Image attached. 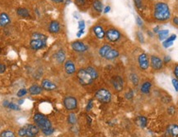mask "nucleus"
<instances>
[{"label": "nucleus", "mask_w": 178, "mask_h": 137, "mask_svg": "<svg viewBox=\"0 0 178 137\" xmlns=\"http://www.w3.org/2000/svg\"><path fill=\"white\" fill-rule=\"evenodd\" d=\"M153 17L156 20L160 22L167 21L171 17V12H170L169 7L166 3L159 2L155 4L154 7V13Z\"/></svg>", "instance_id": "nucleus-1"}, {"label": "nucleus", "mask_w": 178, "mask_h": 137, "mask_svg": "<svg viewBox=\"0 0 178 137\" xmlns=\"http://www.w3.org/2000/svg\"><path fill=\"white\" fill-rule=\"evenodd\" d=\"M33 120L35 121V124L40 130H41L42 132L53 128L51 121L41 113H36L34 115Z\"/></svg>", "instance_id": "nucleus-2"}, {"label": "nucleus", "mask_w": 178, "mask_h": 137, "mask_svg": "<svg viewBox=\"0 0 178 137\" xmlns=\"http://www.w3.org/2000/svg\"><path fill=\"white\" fill-rule=\"evenodd\" d=\"M77 77L79 83L82 85H90L93 82V78L91 77V75L87 73L86 69H79L77 72Z\"/></svg>", "instance_id": "nucleus-3"}, {"label": "nucleus", "mask_w": 178, "mask_h": 137, "mask_svg": "<svg viewBox=\"0 0 178 137\" xmlns=\"http://www.w3.org/2000/svg\"><path fill=\"white\" fill-rule=\"evenodd\" d=\"M111 93L106 88H100L95 93V98H97L101 103H108L111 100Z\"/></svg>", "instance_id": "nucleus-4"}, {"label": "nucleus", "mask_w": 178, "mask_h": 137, "mask_svg": "<svg viewBox=\"0 0 178 137\" xmlns=\"http://www.w3.org/2000/svg\"><path fill=\"white\" fill-rule=\"evenodd\" d=\"M106 39L111 42H116L120 39L121 33L115 28H110L106 32Z\"/></svg>", "instance_id": "nucleus-5"}, {"label": "nucleus", "mask_w": 178, "mask_h": 137, "mask_svg": "<svg viewBox=\"0 0 178 137\" xmlns=\"http://www.w3.org/2000/svg\"><path fill=\"white\" fill-rule=\"evenodd\" d=\"M64 106L68 111H73L78 106V101L74 97L68 96L64 99Z\"/></svg>", "instance_id": "nucleus-6"}, {"label": "nucleus", "mask_w": 178, "mask_h": 137, "mask_svg": "<svg viewBox=\"0 0 178 137\" xmlns=\"http://www.w3.org/2000/svg\"><path fill=\"white\" fill-rule=\"evenodd\" d=\"M138 64H139L140 70H147L148 69L150 62H149L147 54L142 53L139 55V57H138Z\"/></svg>", "instance_id": "nucleus-7"}, {"label": "nucleus", "mask_w": 178, "mask_h": 137, "mask_svg": "<svg viewBox=\"0 0 178 137\" xmlns=\"http://www.w3.org/2000/svg\"><path fill=\"white\" fill-rule=\"evenodd\" d=\"M111 84L117 92H121L124 88V80L120 75H116L111 78Z\"/></svg>", "instance_id": "nucleus-8"}, {"label": "nucleus", "mask_w": 178, "mask_h": 137, "mask_svg": "<svg viewBox=\"0 0 178 137\" xmlns=\"http://www.w3.org/2000/svg\"><path fill=\"white\" fill-rule=\"evenodd\" d=\"M26 130V137H36L39 133L40 129L36 125L28 124L24 126Z\"/></svg>", "instance_id": "nucleus-9"}, {"label": "nucleus", "mask_w": 178, "mask_h": 137, "mask_svg": "<svg viewBox=\"0 0 178 137\" xmlns=\"http://www.w3.org/2000/svg\"><path fill=\"white\" fill-rule=\"evenodd\" d=\"M71 47L74 51L78 52V53H83V52H85V51L88 50L87 45H85L84 42L80 41H76L72 42L71 43Z\"/></svg>", "instance_id": "nucleus-10"}, {"label": "nucleus", "mask_w": 178, "mask_h": 137, "mask_svg": "<svg viewBox=\"0 0 178 137\" xmlns=\"http://www.w3.org/2000/svg\"><path fill=\"white\" fill-rule=\"evenodd\" d=\"M150 65L154 70H161L163 66V61L161 58L156 56H152L150 58Z\"/></svg>", "instance_id": "nucleus-11"}, {"label": "nucleus", "mask_w": 178, "mask_h": 137, "mask_svg": "<svg viewBox=\"0 0 178 137\" xmlns=\"http://www.w3.org/2000/svg\"><path fill=\"white\" fill-rule=\"evenodd\" d=\"M46 46V41L39 39H31L30 41V47L34 50H41Z\"/></svg>", "instance_id": "nucleus-12"}, {"label": "nucleus", "mask_w": 178, "mask_h": 137, "mask_svg": "<svg viewBox=\"0 0 178 137\" xmlns=\"http://www.w3.org/2000/svg\"><path fill=\"white\" fill-rule=\"evenodd\" d=\"M41 86L43 90H45V91H54V90L57 89V85L54 82L50 81V79H47V78H44L42 80Z\"/></svg>", "instance_id": "nucleus-13"}, {"label": "nucleus", "mask_w": 178, "mask_h": 137, "mask_svg": "<svg viewBox=\"0 0 178 137\" xmlns=\"http://www.w3.org/2000/svg\"><path fill=\"white\" fill-rule=\"evenodd\" d=\"M64 71L67 74L72 75L76 72V66L73 61L68 59L64 62Z\"/></svg>", "instance_id": "nucleus-14"}, {"label": "nucleus", "mask_w": 178, "mask_h": 137, "mask_svg": "<svg viewBox=\"0 0 178 137\" xmlns=\"http://www.w3.org/2000/svg\"><path fill=\"white\" fill-rule=\"evenodd\" d=\"M92 31L94 33L95 37L98 39H103L104 37H106V31H104V29L101 26L96 25L92 27Z\"/></svg>", "instance_id": "nucleus-15"}, {"label": "nucleus", "mask_w": 178, "mask_h": 137, "mask_svg": "<svg viewBox=\"0 0 178 137\" xmlns=\"http://www.w3.org/2000/svg\"><path fill=\"white\" fill-rule=\"evenodd\" d=\"M48 31L50 33L57 34L60 31V24L58 21H52L48 26Z\"/></svg>", "instance_id": "nucleus-16"}, {"label": "nucleus", "mask_w": 178, "mask_h": 137, "mask_svg": "<svg viewBox=\"0 0 178 137\" xmlns=\"http://www.w3.org/2000/svg\"><path fill=\"white\" fill-rule=\"evenodd\" d=\"M55 61L58 63V64H63L65 62V59H66V53L64 50H57L55 54Z\"/></svg>", "instance_id": "nucleus-17"}, {"label": "nucleus", "mask_w": 178, "mask_h": 137, "mask_svg": "<svg viewBox=\"0 0 178 137\" xmlns=\"http://www.w3.org/2000/svg\"><path fill=\"white\" fill-rule=\"evenodd\" d=\"M167 132L171 137H178V125L172 124L168 126L167 128Z\"/></svg>", "instance_id": "nucleus-18"}, {"label": "nucleus", "mask_w": 178, "mask_h": 137, "mask_svg": "<svg viewBox=\"0 0 178 137\" xmlns=\"http://www.w3.org/2000/svg\"><path fill=\"white\" fill-rule=\"evenodd\" d=\"M11 23V19L8 14L6 13H0V27H6Z\"/></svg>", "instance_id": "nucleus-19"}, {"label": "nucleus", "mask_w": 178, "mask_h": 137, "mask_svg": "<svg viewBox=\"0 0 178 137\" xmlns=\"http://www.w3.org/2000/svg\"><path fill=\"white\" fill-rule=\"evenodd\" d=\"M43 91L41 86H40L38 84H33L31 87L29 88V92L31 95H39Z\"/></svg>", "instance_id": "nucleus-20"}, {"label": "nucleus", "mask_w": 178, "mask_h": 137, "mask_svg": "<svg viewBox=\"0 0 178 137\" xmlns=\"http://www.w3.org/2000/svg\"><path fill=\"white\" fill-rule=\"evenodd\" d=\"M111 49H112V47H111L110 45H107V44L103 45L99 49V50H98V54H99V56H100L101 58H105L106 55H107V53H108Z\"/></svg>", "instance_id": "nucleus-21"}, {"label": "nucleus", "mask_w": 178, "mask_h": 137, "mask_svg": "<svg viewBox=\"0 0 178 137\" xmlns=\"http://www.w3.org/2000/svg\"><path fill=\"white\" fill-rule=\"evenodd\" d=\"M119 56H120L119 51L117 50H116V49H113V48H112V49L109 51L108 53H107V55H106V57H105V59H108V60H112V59H116Z\"/></svg>", "instance_id": "nucleus-22"}, {"label": "nucleus", "mask_w": 178, "mask_h": 137, "mask_svg": "<svg viewBox=\"0 0 178 137\" xmlns=\"http://www.w3.org/2000/svg\"><path fill=\"white\" fill-rule=\"evenodd\" d=\"M176 39V35L175 34H173L172 36H170L169 37H167V39L164 40V41L162 42V45L163 47L168 48L170 46H172L173 45V41Z\"/></svg>", "instance_id": "nucleus-23"}, {"label": "nucleus", "mask_w": 178, "mask_h": 137, "mask_svg": "<svg viewBox=\"0 0 178 137\" xmlns=\"http://www.w3.org/2000/svg\"><path fill=\"white\" fill-rule=\"evenodd\" d=\"M151 88H152V84H151V82L149 81H145L141 85V87H140V91L143 92V93H144V94H148V93H149L151 90Z\"/></svg>", "instance_id": "nucleus-24"}, {"label": "nucleus", "mask_w": 178, "mask_h": 137, "mask_svg": "<svg viewBox=\"0 0 178 137\" xmlns=\"http://www.w3.org/2000/svg\"><path fill=\"white\" fill-rule=\"evenodd\" d=\"M3 106L6 108H9V109L14 110V111H18L20 110L19 106L17 104L12 103V102H9V101H3Z\"/></svg>", "instance_id": "nucleus-25"}, {"label": "nucleus", "mask_w": 178, "mask_h": 137, "mask_svg": "<svg viewBox=\"0 0 178 137\" xmlns=\"http://www.w3.org/2000/svg\"><path fill=\"white\" fill-rule=\"evenodd\" d=\"M17 16H19L21 17H30V13L28 11L27 9L26 8H18L17 9Z\"/></svg>", "instance_id": "nucleus-26"}, {"label": "nucleus", "mask_w": 178, "mask_h": 137, "mask_svg": "<svg viewBox=\"0 0 178 137\" xmlns=\"http://www.w3.org/2000/svg\"><path fill=\"white\" fill-rule=\"evenodd\" d=\"M92 8L95 11L98 13H101L103 11V5L102 3L101 2L100 0H94L92 3Z\"/></svg>", "instance_id": "nucleus-27"}, {"label": "nucleus", "mask_w": 178, "mask_h": 137, "mask_svg": "<svg viewBox=\"0 0 178 137\" xmlns=\"http://www.w3.org/2000/svg\"><path fill=\"white\" fill-rule=\"evenodd\" d=\"M85 69H86V70L87 71V73H88L89 74L91 75V77L93 78V80H95V79H97V78H98L99 74H98V72L97 71L96 69H94V68L92 67V66H88V67L85 68Z\"/></svg>", "instance_id": "nucleus-28"}, {"label": "nucleus", "mask_w": 178, "mask_h": 137, "mask_svg": "<svg viewBox=\"0 0 178 137\" xmlns=\"http://www.w3.org/2000/svg\"><path fill=\"white\" fill-rule=\"evenodd\" d=\"M137 123H138V125H139L140 127L144 128V127H146L148 123L147 118L145 117H143V116L139 117H138V120H137Z\"/></svg>", "instance_id": "nucleus-29"}, {"label": "nucleus", "mask_w": 178, "mask_h": 137, "mask_svg": "<svg viewBox=\"0 0 178 137\" xmlns=\"http://www.w3.org/2000/svg\"><path fill=\"white\" fill-rule=\"evenodd\" d=\"M168 33H169V31L168 30H161L158 32V39L160 41H164L167 38V36H168Z\"/></svg>", "instance_id": "nucleus-30"}, {"label": "nucleus", "mask_w": 178, "mask_h": 137, "mask_svg": "<svg viewBox=\"0 0 178 137\" xmlns=\"http://www.w3.org/2000/svg\"><path fill=\"white\" fill-rule=\"evenodd\" d=\"M130 80L134 86H137L139 83V76L137 75L136 74L132 73L130 74Z\"/></svg>", "instance_id": "nucleus-31"}, {"label": "nucleus", "mask_w": 178, "mask_h": 137, "mask_svg": "<svg viewBox=\"0 0 178 137\" xmlns=\"http://www.w3.org/2000/svg\"><path fill=\"white\" fill-rule=\"evenodd\" d=\"M32 39H39L44 41H47V37L44 35V34L40 33V32H35L32 34Z\"/></svg>", "instance_id": "nucleus-32"}, {"label": "nucleus", "mask_w": 178, "mask_h": 137, "mask_svg": "<svg viewBox=\"0 0 178 137\" xmlns=\"http://www.w3.org/2000/svg\"><path fill=\"white\" fill-rule=\"evenodd\" d=\"M0 137H16V135L12 131L6 130L0 133Z\"/></svg>", "instance_id": "nucleus-33"}, {"label": "nucleus", "mask_w": 178, "mask_h": 137, "mask_svg": "<svg viewBox=\"0 0 178 137\" xmlns=\"http://www.w3.org/2000/svg\"><path fill=\"white\" fill-rule=\"evenodd\" d=\"M68 121L69 123L71 125H74L77 122V117H76V115L74 113H70L68 117Z\"/></svg>", "instance_id": "nucleus-34"}, {"label": "nucleus", "mask_w": 178, "mask_h": 137, "mask_svg": "<svg viewBox=\"0 0 178 137\" xmlns=\"http://www.w3.org/2000/svg\"><path fill=\"white\" fill-rule=\"evenodd\" d=\"M27 93V90L26 89V88H21L17 92V96L18 98H22V97H24Z\"/></svg>", "instance_id": "nucleus-35"}, {"label": "nucleus", "mask_w": 178, "mask_h": 137, "mask_svg": "<svg viewBox=\"0 0 178 137\" xmlns=\"http://www.w3.org/2000/svg\"><path fill=\"white\" fill-rule=\"evenodd\" d=\"M134 98V92L132 90H130L128 92L125 93V98L128 99V100H131Z\"/></svg>", "instance_id": "nucleus-36"}, {"label": "nucleus", "mask_w": 178, "mask_h": 137, "mask_svg": "<svg viewBox=\"0 0 178 137\" xmlns=\"http://www.w3.org/2000/svg\"><path fill=\"white\" fill-rule=\"evenodd\" d=\"M18 135L20 137H26V130L24 126L19 129V131H18Z\"/></svg>", "instance_id": "nucleus-37"}, {"label": "nucleus", "mask_w": 178, "mask_h": 137, "mask_svg": "<svg viewBox=\"0 0 178 137\" xmlns=\"http://www.w3.org/2000/svg\"><path fill=\"white\" fill-rule=\"evenodd\" d=\"M85 22L84 21H79L78 22V30H81V31H84L85 29Z\"/></svg>", "instance_id": "nucleus-38"}, {"label": "nucleus", "mask_w": 178, "mask_h": 137, "mask_svg": "<svg viewBox=\"0 0 178 137\" xmlns=\"http://www.w3.org/2000/svg\"><path fill=\"white\" fill-rule=\"evenodd\" d=\"M137 37H138V39H139V42H141V43H144V37L143 36L142 32L138 31V32H137Z\"/></svg>", "instance_id": "nucleus-39"}, {"label": "nucleus", "mask_w": 178, "mask_h": 137, "mask_svg": "<svg viewBox=\"0 0 178 137\" xmlns=\"http://www.w3.org/2000/svg\"><path fill=\"white\" fill-rule=\"evenodd\" d=\"M172 83H173V87H174V88H175V90L176 91V92H178V79H176V78H173L172 79Z\"/></svg>", "instance_id": "nucleus-40"}, {"label": "nucleus", "mask_w": 178, "mask_h": 137, "mask_svg": "<svg viewBox=\"0 0 178 137\" xmlns=\"http://www.w3.org/2000/svg\"><path fill=\"white\" fill-rule=\"evenodd\" d=\"M167 112H168V114L171 115V116H173V115L176 113V109L174 106H169L168 108H167Z\"/></svg>", "instance_id": "nucleus-41"}, {"label": "nucleus", "mask_w": 178, "mask_h": 137, "mask_svg": "<svg viewBox=\"0 0 178 137\" xmlns=\"http://www.w3.org/2000/svg\"><path fill=\"white\" fill-rule=\"evenodd\" d=\"M92 106H93V102H92V100L91 99V100H89V102L87 103V104L86 110L87 112H89V111L92 108Z\"/></svg>", "instance_id": "nucleus-42"}, {"label": "nucleus", "mask_w": 178, "mask_h": 137, "mask_svg": "<svg viewBox=\"0 0 178 137\" xmlns=\"http://www.w3.org/2000/svg\"><path fill=\"white\" fill-rule=\"evenodd\" d=\"M134 4L136 6L137 9H141L142 7V0H134Z\"/></svg>", "instance_id": "nucleus-43"}, {"label": "nucleus", "mask_w": 178, "mask_h": 137, "mask_svg": "<svg viewBox=\"0 0 178 137\" xmlns=\"http://www.w3.org/2000/svg\"><path fill=\"white\" fill-rule=\"evenodd\" d=\"M75 3L78 6H84L86 3V0H75Z\"/></svg>", "instance_id": "nucleus-44"}, {"label": "nucleus", "mask_w": 178, "mask_h": 137, "mask_svg": "<svg viewBox=\"0 0 178 137\" xmlns=\"http://www.w3.org/2000/svg\"><path fill=\"white\" fill-rule=\"evenodd\" d=\"M136 23H137V25L139 26V27H143V21H142V19L140 18V17H139V16H137V17H136Z\"/></svg>", "instance_id": "nucleus-45"}, {"label": "nucleus", "mask_w": 178, "mask_h": 137, "mask_svg": "<svg viewBox=\"0 0 178 137\" xmlns=\"http://www.w3.org/2000/svg\"><path fill=\"white\" fill-rule=\"evenodd\" d=\"M54 131H55L54 128H52V129H50V130H48V131H45V132H43L42 133H43L44 135H50L53 134Z\"/></svg>", "instance_id": "nucleus-46"}, {"label": "nucleus", "mask_w": 178, "mask_h": 137, "mask_svg": "<svg viewBox=\"0 0 178 137\" xmlns=\"http://www.w3.org/2000/svg\"><path fill=\"white\" fill-rule=\"evenodd\" d=\"M6 71V65L0 63V74H3Z\"/></svg>", "instance_id": "nucleus-47"}, {"label": "nucleus", "mask_w": 178, "mask_h": 137, "mask_svg": "<svg viewBox=\"0 0 178 137\" xmlns=\"http://www.w3.org/2000/svg\"><path fill=\"white\" fill-rule=\"evenodd\" d=\"M173 73H174V75H175L176 78V79H178V64H176L175 67H174Z\"/></svg>", "instance_id": "nucleus-48"}, {"label": "nucleus", "mask_w": 178, "mask_h": 137, "mask_svg": "<svg viewBox=\"0 0 178 137\" xmlns=\"http://www.w3.org/2000/svg\"><path fill=\"white\" fill-rule=\"evenodd\" d=\"M104 13H108L109 12L111 11V7L110 6H106V8H104Z\"/></svg>", "instance_id": "nucleus-49"}, {"label": "nucleus", "mask_w": 178, "mask_h": 137, "mask_svg": "<svg viewBox=\"0 0 178 137\" xmlns=\"http://www.w3.org/2000/svg\"><path fill=\"white\" fill-rule=\"evenodd\" d=\"M170 60H171V58H170L168 56H165L164 59H163L162 61L164 62V63H168V62H170Z\"/></svg>", "instance_id": "nucleus-50"}, {"label": "nucleus", "mask_w": 178, "mask_h": 137, "mask_svg": "<svg viewBox=\"0 0 178 137\" xmlns=\"http://www.w3.org/2000/svg\"><path fill=\"white\" fill-rule=\"evenodd\" d=\"M173 23H174V24H175L176 26H178V17H173Z\"/></svg>", "instance_id": "nucleus-51"}, {"label": "nucleus", "mask_w": 178, "mask_h": 137, "mask_svg": "<svg viewBox=\"0 0 178 137\" xmlns=\"http://www.w3.org/2000/svg\"><path fill=\"white\" fill-rule=\"evenodd\" d=\"M84 33V31H81V30H78V31L77 32V37H82V35Z\"/></svg>", "instance_id": "nucleus-52"}, {"label": "nucleus", "mask_w": 178, "mask_h": 137, "mask_svg": "<svg viewBox=\"0 0 178 137\" xmlns=\"http://www.w3.org/2000/svg\"><path fill=\"white\" fill-rule=\"evenodd\" d=\"M52 2H54V3H64V0H51Z\"/></svg>", "instance_id": "nucleus-53"}, {"label": "nucleus", "mask_w": 178, "mask_h": 137, "mask_svg": "<svg viewBox=\"0 0 178 137\" xmlns=\"http://www.w3.org/2000/svg\"><path fill=\"white\" fill-rule=\"evenodd\" d=\"M158 28H159V27H156L154 28V29H153V31H154L155 33H158V32L159 31Z\"/></svg>", "instance_id": "nucleus-54"}, {"label": "nucleus", "mask_w": 178, "mask_h": 137, "mask_svg": "<svg viewBox=\"0 0 178 137\" xmlns=\"http://www.w3.org/2000/svg\"><path fill=\"white\" fill-rule=\"evenodd\" d=\"M87 118H88V124L89 125H91V123H92V119L89 117H87Z\"/></svg>", "instance_id": "nucleus-55"}]
</instances>
